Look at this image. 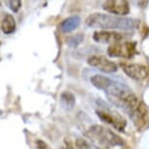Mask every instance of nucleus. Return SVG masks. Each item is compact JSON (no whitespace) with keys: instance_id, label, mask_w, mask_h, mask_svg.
<instances>
[{"instance_id":"f257e3e1","label":"nucleus","mask_w":149,"mask_h":149,"mask_svg":"<svg viewBox=\"0 0 149 149\" xmlns=\"http://www.w3.org/2000/svg\"><path fill=\"white\" fill-rule=\"evenodd\" d=\"M86 24L89 27L100 29L134 30L139 27V21L133 18L118 17L104 13H94L87 17Z\"/></svg>"},{"instance_id":"f03ea898","label":"nucleus","mask_w":149,"mask_h":149,"mask_svg":"<svg viewBox=\"0 0 149 149\" xmlns=\"http://www.w3.org/2000/svg\"><path fill=\"white\" fill-rule=\"evenodd\" d=\"M86 134L93 140L107 147H117L124 145V140L119 134L98 124L90 126L86 132Z\"/></svg>"},{"instance_id":"7ed1b4c3","label":"nucleus","mask_w":149,"mask_h":149,"mask_svg":"<svg viewBox=\"0 0 149 149\" xmlns=\"http://www.w3.org/2000/svg\"><path fill=\"white\" fill-rule=\"evenodd\" d=\"M97 109L95 110V114L103 123L110 125L116 131L123 132V133L125 132L127 127V120L122 115L112 109L110 105H108L102 100H97Z\"/></svg>"},{"instance_id":"20e7f679","label":"nucleus","mask_w":149,"mask_h":149,"mask_svg":"<svg viewBox=\"0 0 149 149\" xmlns=\"http://www.w3.org/2000/svg\"><path fill=\"white\" fill-rule=\"evenodd\" d=\"M139 52L136 51V42L115 43L107 48V55L110 58H132Z\"/></svg>"},{"instance_id":"39448f33","label":"nucleus","mask_w":149,"mask_h":149,"mask_svg":"<svg viewBox=\"0 0 149 149\" xmlns=\"http://www.w3.org/2000/svg\"><path fill=\"white\" fill-rule=\"evenodd\" d=\"M102 9L108 13L113 14L114 16L124 17L130 14V5L125 0H108L103 2Z\"/></svg>"},{"instance_id":"423d86ee","label":"nucleus","mask_w":149,"mask_h":149,"mask_svg":"<svg viewBox=\"0 0 149 149\" xmlns=\"http://www.w3.org/2000/svg\"><path fill=\"white\" fill-rule=\"evenodd\" d=\"M89 65L105 73H114L118 70L117 64L102 56H92L87 61Z\"/></svg>"},{"instance_id":"0eeeda50","label":"nucleus","mask_w":149,"mask_h":149,"mask_svg":"<svg viewBox=\"0 0 149 149\" xmlns=\"http://www.w3.org/2000/svg\"><path fill=\"white\" fill-rule=\"evenodd\" d=\"M123 71L134 80L140 81L148 76V69L143 64L139 63H121Z\"/></svg>"},{"instance_id":"6e6552de","label":"nucleus","mask_w":149,"mask_h":149,"mask_svg":"<svg viewBox=\"0 0 149 149\" xmlns=\"http://www.w3.org/2000/svg\"><path fill=\"white\" fill-rule=\"evenodd\" d=\"M129 116H130L132 121L134 124V126L139 130H143V129L148 128L149 126L148 112L147 109H146V106L143 104V102H140L139 107L134 109Z\"/></svg>"},{"instance_id":"1a4fd4ad","label":"nucleus","mask_w":149,"mask_h":149,"mask_svg":"<svg viewBox=\"0 0 149 149\" xmlns=\"http://www.w3.org/2000/svg\"><path fill=\"white\" fill-rule=\"evenodd\" d=\"M93 39H94L97 43H110L112 45L115 43H119L123 39V35L115 31L100 30V31L94 32Z\"/></svg>"},{"instance_id":"9d476101","label":"nucleus","mask_w":149,"mask_h":149,"mask_svg":"<svg viewBox=\"0 0 149 149\" xmlns=\"http://www.w3.org/2000/svg\"><path fill=\"white\" fill-rule=\"evenodd\" d=\"M81 24V18L78 15L70 16L68 18L64 19L63 21L58 24V30L63 33H70L77 29Z\"/></svg>"},{"instance_id":"9b49d317","label":"nucleus","mask_w":149,"mask_h":149,"mask_svg":"<svg viewBox=\"0 0 149 149\" xmlns=\"http://www.w3.org/2000/svg\"><path fill=\"white\" fill-rule=\"evenodd\" d=\"M60 103L61 107L65 109V110H72L73 107L75 106V103H76V97H75V95L71 92L64 91L61 94Z\"/></svg>"},{"instance_id":"f8f14e48","label":"nucleus","mask_w":149,"mask_h":149,"mask_svg":"<svg viewBox=\"0 0 149 149\" xmlns=\"http://www.w3.org/2000/svg\"><path fill=\"white\" fill-rule=\"evenodd\" d=\"M91 83L92 85L95 87L98 90H102V91L105 92L106 89L110 86V84L112 83V79L110 78L104 76V75H102V74H95L94 76L91 77Z\"/></svg>"},{"instance_id":"ddd939ff","label":"nucleus","mask_w":149,"mask_h":149,"mask_svg":"<svg viewBox=\"0 0 149 149\" xmlns=\"http://www.w3.org/2000/svg\"><path fill=\"white\" fill-rule=\"evenodd\" d=\"M1 29L3 33L7 35L12 34L16 31L17 29V24L15 21V18L13 17V15L11 14H6L2 21V24H1Z\"/></svg>"},{"instance_id":"4468645a","label":"nucleus","mask_w":149,"mask_h":149,"mask_svg":"<svg viewBox=\"0 0 149 149\" xmlns=\"http://www.w3.org/2000/svg\"><path fill=\"white\" fill-rule=\"evenodd\" d=\"M83 40H84V35L81 34V33H78V34L69 36V37L66 39V43L69 47L76 48L82 43Z\"/></svg>"},{"instance_id":"2eb2a0df","label":"nucleus","mask_w":149,"mask_h":149,"mask_svg":"<svg viewBox=\"0 0 149 149\" xmlns=\"http://www.w3.org/2000/svg\"><path fill=\"white\" fill-rule=\"evenodd\" d=\"M75 147L76 149H100L98 146L91 144L84 139H77L75 140Z\"/></svg>"},{"instance_id":"dca6fc26","label":"nucleus","mask_w":149,"mask_h":149,"mask_svg":"<svg viewBox=\"0 0 149 149\" xmlns=\"http://www.w3.org/2000/svg\"><path fill=\"white\" fill-rule=\"evenodd\" d=\"M5 4L7 5L8 8L12 11L13 13H18L22 7V1L19 0H11V1H6Z\"/></svg>"},{"instance_id":"f3484780","label":"nucleus","mask_w":149,"mask_h":149,"mask_svg":"<svg viewBox=\"0 0 149 149\" xmlns=\"http://www.w3.org/2000/svg\"><path fill=\"white\" fill-rule=\"evenodd\" d=\"M36 149H52L49 146V144L44 141L42 139H37L36 140Z\"/></svg>"},{"instance_id":"a211bd4d","label":"nucleus","mask_w":149,"mask_h":149,"mask_svg":"<svg viewBox=\"0 0 149 149\" xmlns=\"http://www.w3.org/2000/svg\"><path fill=\"white\" fill-rule=\"evenodd\" d=\"M65 147H63L61 149H74V147L72 146V144L70 142H68V141H65Z\"/></svg>"},{"instance_id":"6ab92c4d","label":"nucleus","mask_w":149,"mask_h":149,"mask_svg":"<svg viewBox=\"0 0 149 149\" xmlns=\"http://www.w3.org/2000/svg\"><path fill=\"white\" fill-rule=\"evenodd\" d=\"M0 4H1V2H0Z\"/></svg>"}]
</instances>
